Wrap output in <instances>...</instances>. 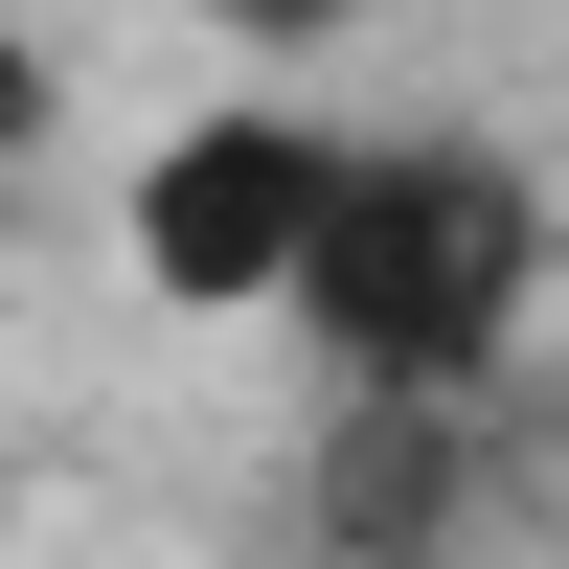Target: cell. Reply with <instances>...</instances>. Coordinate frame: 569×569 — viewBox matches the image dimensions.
<instances>
[{"mask_svg":"<svg viewBox=\"0 0 569 569\" xmlns=\"http://www.w3.org/2000/svg\"><path fill=\"white\" fill-rule=\"evenodd\" d=\"M273 319L342 365V410H479L501 342L547 319V206H525V160H501V137H342Z\"/></svg>","mask_w":569,"mask_h":569,"instance_id":"6da1fadb","label":"cell"},{"mask_svg":"<svg viewBox=\"0 0 569 569\" xmlns=\"http://www.w3.org/2000/svg\"><path fill=\"white\" fill-rule=\"evenodd\" d=\"M23 137H46V46L0 23V182H23Z\"/></svg>","mask_w":569,"mask_h":569,"instance_id":"277c9868","label":"cell"},{"mask_svg":"<svg viewBox=\"0 0 569 569\" xmlns=\"http://www.w3.org/2000/svg\"><path fill=\"white\" fill-rule=\"evenodd\" d=\"M456 456H479V410H342V569L456 547Z\"/></svg>","mask_w":569,"mask_h":569,"instance_id":"3957f363","label":"cell"},{"mask_svg":"<svg viewBox=\"0 0 569 569\" xmlns=\"http://www.w3.org/2000/svg\"><path fill=\"white\" fill-rule=\"evenodd\" d=\"M319 160H342V137H319V114H273V91H228V114H182L160 160H137V273H160L182 319H251V297H297Z\"/></svg>","mask_w":569,"mask_h":569,"instance_id":"7a4b0ae2","label":"cell"},{"mask_svg":"<svg viewBox=\"0 0 569 569\" xmlns=\"http://www.w3.org/2000/svg\"><path fill=\"white\" fill-rule=\"evenodd\" d=\"M547 319H569V251H547Z\"/></svg>","mask_w":569,"mask_h":569,"instance_id":"8992f818","label":"cell"},{"mask_svg":"<svg viewBox=\"0 0 569 569\" xmlns=\"http://www.w3.org/2000/svg\"><path fill=\"white\" fill-rule=\"evenodd\" d=\"M228 23H319V0H228Z\"/></svg>","mask_w":569,"mask_h":569,"instance_id":"5b68a950","label":"cell"}]
</instances>
